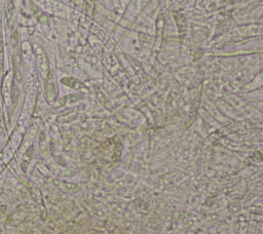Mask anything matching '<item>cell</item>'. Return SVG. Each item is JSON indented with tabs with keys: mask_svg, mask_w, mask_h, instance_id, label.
Returning <instances> with one entry per match:
<instances>
[{
	"mask_svg": "<svg viewBox=\"0 0 263 234\" xmlns=\"http://www.w3.org/2000/svg\"><path fill=\"white\" fill-rule=\"evenodd\" d=\"M19 43V40H18V33L17 32H14L12 35V48H16L17 45H18Z\"/></svg>",
	"mask_w": 263,
	"mask_h": 234,
	"instance_id": "obj_1",
	"label": "cell"
}]
</instances>
